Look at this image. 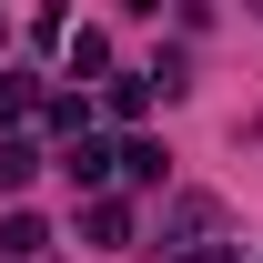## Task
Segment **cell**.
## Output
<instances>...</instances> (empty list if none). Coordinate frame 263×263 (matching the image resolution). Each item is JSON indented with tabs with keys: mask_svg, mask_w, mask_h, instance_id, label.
<instances>
[{
	"mask_svg": "<svg viewBox=\"0 0 263 263\" xmlns=\"http://www.w3.org/2000/svg\"><path fill=\"white\" fill-rule=\"evenodd\" d=\"M0 253H10V263H41V253H51L41 213H10V223H0Z\"/></svg>",
	"mask_w": 263,
	"mask_h": 263,
	"instance_id": "1",
	"label": "cell"
},
{
	"mask_svg": "<svg viewBox=\"0 0 263 263\" xmlns=\"http://www.w3.org/2000/svg\"><path fill=\"white\" fill-rule=\"evenodd\" d=\"M61 172L81 182V193H101V182H111V152H101V142H71V152H61Z\"/></svg>",
	"mask_w": 263,
	"mask_h": 263,
	"instance_id": "2",
	"label": "cell"
},
{
	"mask_svg": "<svg viewBox=\"0 0 263 263\" xmlns=\"http://www.w3.org/2000/svg\"><path fill=\"white\" fill-rule=\"evenodd\" d=\"M111 162H122L132 182H162V142H122V152H111Z\"/></svg>",
	"mask_w": 263,
	"mask_h": 263,
	"instance_id": "3",
	"label": "cell"
},
{
	"mask_svg": "<svg viewBox=\"0 0 263 263\" xmlns=\"http://www.w3.org/2000/svg\"><path fill=\"white\" fill-rule=\"evenodd\" d=\"M31 172H41V152H31V142H0V182H10V193H21Z\"/></svg>",
	"mask_w": 263,
	"mask_h": 263,
	"instance_id": "4",
	"label": "cell"
},
{
	"mask_svg": "<svg viewBox=\"0 0 263 263\" xmlns=\"http://www.w3.org/2000/svg\"><path fill=\"white\" fill-rule=\"evenodd\" d=\"M142 101H152V71H122V81H111V111H122V122H132Z\"/></svg>",
	"mask_w": 263,
	"mask_h": 263,
	"instance_id": "5",
	"label": "cell"
},
{
	"mask_svg": "<svg viewBox=\"0 0 263 263\" xmlns=\"http://www.w3.org/2000/svg\"><path fill=\"white\" fill-rule=\"evenodd\" d=\"M31 111V71H0V122H21Z\"/></svg>",
	"mask_w": 263,
	"mask_h": 263,
	"instance_id": "6",
	"label": "cell"
},
{
	"mask_svg": "<svg viewBox=\"0 0 263 263\" xmlns=\"http://www.w3.org/2000/svg\"><path fill=\"white\" fill-rule=\"evenodd\" d=\"M182 263H243V253H223V243H193V253H182Z\"/></svg>",
	"mask_w": 263,
	"mask_h": 263,
	"instance_id": "7",
	"label": "cell"
}]
</instances>
